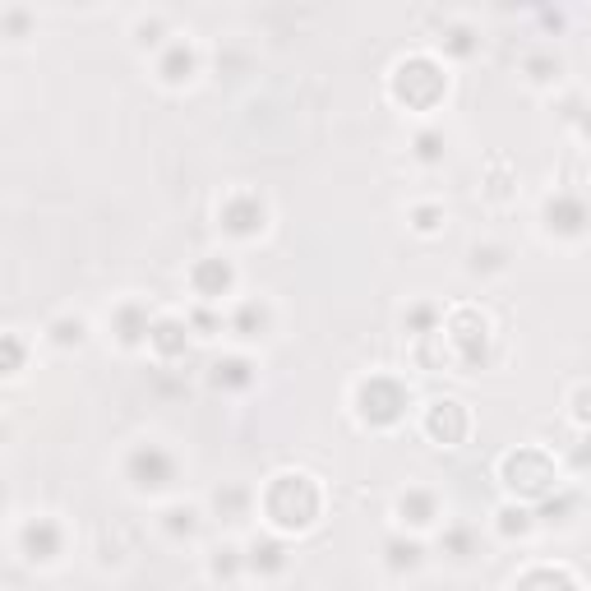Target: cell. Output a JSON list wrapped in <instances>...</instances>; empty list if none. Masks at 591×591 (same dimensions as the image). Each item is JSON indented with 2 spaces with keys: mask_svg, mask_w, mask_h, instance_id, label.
<instances>
[{
  "mask_svg": "<svg viewBox=\"0 0 591 591\" xmlns=\"http://www.w3.org/2000/svg\"><path fill=\"white\" fill-rule=\"evenodd\" d=\"M264 513L278 531L314 527V518H319V485L310 476H301V471H287V476H278V481L268 485Z\"/></svg>",
  "mask_w": 591,
  "mask_h": 591,
  "instance_id": "obj_1",
  "label": "cell"
},
{
  "mask_svg": "<svg viewBox=\"0 0 591 591\" xmlns=\"http://www.w3.org/2000/svg\"><path fill=\"white\" fill-rule=\"evenodd\" d=\"M504 476H508V485H513V495H522V499H550L559 490V471L541 448H518V453H508Z\"/></svg>",
  "mask_w": 591,
  "mask_h": 591,
  "instance_id": "obj_2",
  "label": "cell"
},
{
  "mask_svg": "<svg viewBox=\"0 0 591 591\" xmlns=\"http://www.w3.org/2000/svg\"><path fill=\"white\" fill-rule=\"evenodd\" d=\"M125 476H130V485L139 490V495H157V490H167V485L176 481V458H171L167 448L144 444V448H134L130 453Z\"/></svg>",
  "mask_w": 591,
  "mask_h": 591,
  "instance_id": "obj_3",
  "label": "cell"
},
{
  "mask_svg": "<svg viewBox=\"0 0 591 591\" xmlns=\"http://www.w3.org/2000/svg\"><path fill=\"white\" fill-rule=\"evenodd\" d=\"M356 402H361V416L370 425H393L407 411V388L393 384V379H365Z\"/></svg>",
  "mask_w": 591,
  "mask_h": 591,
  "instance_id": "obj_4",
  "label": "cell"
},
{
  "mask_svg": "<svg viewBox=\"0 0 591 591\" xmlns=\"http://www.w3.org/2000/svg\"><path fill=\"white\" fill-rule=\"evenodd\" d=\"M545 227L573 241V236H582L591 227V208L582 204L578 194H555V199H545Z\"/></svg>",
  "mask_w": 591,
  "mask_h": 591,
  "instance_id": "obj_5",
  "label": "cell"
},
{
  "mask_svg": "<svg viewBox=\"0 0 591 591\" xmlns=\"http://www.w3.org/2000/svg\"><path fill=\"white\" fill-rule=\"evenodd\" d=\"M61 545H65V536L51 518H33L19 531V550H24L28 564H51V559L61 555Z\"/></svg>",
  "mask_w": 591,
  "mask_h": 591,
  "instance_id": "obj_6",
  "label": "cell"
},
{
  "mask_svg": "<svg viewBox=\"0 0 591 591\" xmlns=\"http://www.w3.org/2000/svg\"><path fill=\"white\" fill-rule=\"evenodd\" d=\"M222 231H231V236H259L264 231V199L231 194L227 204H222Z\"/></svg>",
  "mask_w": 591,
  "mask_h": 591,
  "instance_id": "obj_7",
  "label": "cell"
},
{
  "mask_svg": "<svg viewBox=\"0 0 591 591\" xmlns=\"http://www.w3.org/2000/svg\"><path fill=\"white\" fill-rule=\"evenodd\" d=\"M245 568L259 573V578H278V573H287V545H282L278 536H259V541H250V550H245Z\"/></svg>",
  "mask_w": 591,
  "mask_h": 591,
  "instance_id": "obj_8",
  "label": "cell"
},
{
  "mask_svg": "<svg viewBox=\"0 0 591 591\" xmlns=\"http://www.w3.org/2000/svg\"><path fill=\"white\" fill-rule=\"evenodd\" d=\"M231 278H236V273H231L227 259H199V264H194V273H190L194 291H199L204 301H222V296L231 291Z\"/></svg>",
  "mask_w": 591,
  "mask_h": 591,
  "instance_id": "obj_9",
  "label": "cell"
},
{
  "mask_svg": "<svg viewBox=\"0 0 591 591\" xmlns=\"http://www.w3.org/2000/svg\"><path fill=\"white\" fill-rule=\"evenodd\" d=\"M148 347H153L162 361H176V356L190 347V324H181V319H157L153 333H148Z\"/></svg>",
  "mask_w": 591,
  "mask_h": 591,
  "instance_id": "obj_10",
  "label": "cell"
},
{
  "mask_svg": "<svg viewBox=\"0 0 591 591\" xmlns=\"http://www.w3.org/2000/svg\"><path fill=\"white\" fill-rule=\"evenodd\" d=\"M430 435L444 439V444H458V439L467 435V411H462V402H435V407H430Z\"/></svg>",
  "mask_w": 591,
  "mask_h": 591,
  "instance_id": "obj_11",
  "label": "cell"
},
{
  "mask_svg": "<svg viewBox=\"0 0 591 591\" xmlns=\"http://www.w3.org/2000/svg\"><path fill=\"white\" fill-rule=\"evenodd\" d=\"M148 333H153V319H148L144 305L125 301L121 310H116V338H121V347H139V342H148Z\"/></svg>",
  "mask_w": 591,
  "mask_h": 591,
  "instance_id": "obj_12",
  "label": "cell"
},
{
  "mask_svg": "<svg viewBox=\"0 0 591 591\" xmlns=\"http://www.w3.org/2000/svg\"><path fill=\"white\" fill-rule=\"evenodd\" d=\"M398 513H402V522L407 527H430V522L439 518V499L430 495V490H407V495L398 499Z\"/></svg>",
  "mask_w": 591,
  "mask_h": 591,
  "instance_id": "obj_13",
  "label": "cell"
},
{
  "mask_svg": "<svg viewBox=\"0 0 591 591\" xmlns=\"http://www.w3.org/2000/svg\"><path fill=\"white\" fill-rule=\"evenodd\" d=\"M194 51L185 47V42H171L167 56H162V65H157V74H162V84H190L194 79Z\"/></svg>",
  "mask_w": 591,
  "mask_h": 591,
  "instance_id": "obj_14",
  "label": "cell"
},
{
  "mask_svg": "<svg viewBox=\"0 0 591 591\" xmlns=\"http://www.w3.org/2000/svg\"><path fill=\"white\" fill-rule=\"evenodd\" d=\"M384 564H388V573H416L425 564V550L416 541H407V536H393L384 545Z\"/></svg>",
  "mask_w": 591,
  "mask_h": 591,
  "instance_id": "obj_15",
  "label": "cell"
},
{
  "mask_svg": "<svg viewBox=\"0 0 591 591\" xmlns=\"http://www.w3.org/2000/svg\"><path fill=\"white\" fill-rule=\"evenodd\" d=\"M213 388H250L254 384V365L245 361V356H227V361L213 365Z\"/></svg>",
  "mask_w": 591,
  "mask_h": 591,
  "instance_id": "obj_16",
  "label": "cell"
},
{
  "mask_svg": "<svg viewBox=\"0 0 591 591\" xmlns=\"http://www.w3.org/2000/svg\"><path fill=\"white\" fill-rule=\"evenodd\" d=\"M208 573H213V578L236 582L245 573V555L236 550V545H222V550H213V559H208Z\"/></svg>",
  "mask_w": 591,
  "mask_h": 591,
  "instance_id": "obj_17",
  "label": "cell"
},
{
  "mask_svg": "<svg viewBox=\"0 0 591 591\" xmlns=\"http://www.w3.org/2000/svg\"><path fill=\"white\" fill-rule=\"evenodd\" d=\"M162 527L171 531V536H176V541H190L194 531H199V508H190V504H176V508H167V513H162Z\"/></svg>",
  "mask_w": 591,
  "mask_h": 591,
  "instance_id": "obj_18",
  "label": "cell"
},
{
  "mask_svg": "<svg viewBox=\"0 0 591 591\" xmlns=\"http://www.w3.org/2000/svg\"><path fill=\"white\" fill-rule=\"evenodd\" d=\"M268 324V310L259 301H245L241 310H236V319H231V333H241V338H254V333H264Z\"/></svg>",
  "mask_w": 591,
  "mask_h": 591,
  "instance_id": "obj_19",
  "label": "cell"
},
{
  "mask_svg": "<svg viewBox=\"0 0 591 591\" xmlns=\"http://www.w3.org/2000/svg\"><path fill=\"white\" fill-rule=\"evenodd\" d=\"M448 157V139L439 130H421L416 134V162H425V167H435V162H444Z\"/></svg>",
  "mask_w": 591,
  "mask_h": 591,
  "instance_id": "obj_20",
  "label": "cell"
},
{
  "mask_svg": "<svg viewBox=\"0 0 591 591\" xmlns=\"http://www.w3.org/2000/svg\"><path fill=\"white\" fill-rule=\"evenodd\" d=\"M84 328H88V324L79 319V314H74V319L65 314V319H56V324L47 328V338L56 342V347H79V342H84Z\"/></svg>",
  "mask_w": 591,
  "mask_h": 591,
  "instance_id": "obj_21",
  "label": "cell"
},
{
  "mask_svg": "<svg viewBox=\"0 0 591 591\" xmlns=\"http://www.w3.org/2000/svg\"><path fill=\"white\" fill-rule=\"evenodd\" d=\"M444 550L453 559H471V555H476V531H471V527H453L444 536Z\"/></svg>",
  "mask_w": 591,
  "mask_h": 591,
  "instance_id": "obj_22",
  "label": "cell"
},
{
  "mask_svg": "<svg viewBox=\"0 0 591 591\" xmlns=\"http://www.w3.org/2000/svg\"><path fill=\"white\" fill-rule=\"evenodd\" d=\"M499 268H504V250H499V245H476V250H471V273H499Z\"/></svg>",
  "mask_w": 591,
  "mask_h": 591,
  "instance_id": "obj_23",
  "label": "cell"
},
{
  "mask_svg": "<svg viewBox=\"0 0 591 591\" xmlns=\"http://www.w3.org/2000/svg\"><path fill=\"white\" fill-rule=\"evenodd\" d=\"M407 324L416 328V338H430V333H439V314H435V305H416V310L407 314Z\"/></svg>",
  "mask_w": 591,
  "mask_h": 591,
  "instance_id": "obj_24",
  "label": "cell"
},
{
  "mask_svg": "<svg viewBox=\"0 0 591 591\" xmlns=\"http://www.w3.org/2000/svg\"><path fill=\"white\" fill-rule=\"evenodd\" d=\"M527 74H531V84H550V79H559V61H536V56H531Z\"/></svg>",
  "mask_w": 591,
  "mask_h": 591,
  "instance_id": "obj_25",
  "label": "cell"
},
{
  "mask_svg": "<svg viewBox=\"0 0 591 591\" xmlns=\"http://www.w3.org/2000/svg\"><path fill=\"white\" fill-rule=\"evenodd\" d=\"M411 218H416V231H435V227H439V218H444V213H439V208H416V213H411Z\"/></svg>",
  "mask_w": 591,
  "mask_h": 591,
  "instance_id": "obj_26",
  "label": "cell"
},
{
  "mask_svg": "<svg viewBox=\"0 0 591 591\" xmlns=\"http://www.w3.org/2000/svg\"><path fill=\"white\" fill-rule=\"evenodd\" d=\"M573 402H578V407H573V416L587 425L591 421V388H578V398H573Z\"/></svg>",
  "mask_w": 591,
  "mask_h": 591,
  "instance_id": "obj_27",
  "label": "cell"
},
{
  "mask_svg": "<svg viewBox=\"0 0 591 591\" xmlns=\"http://www.w3.org/2000/svg\"><path fill=\"white\" fill-rule=\"evenodd\" d=\"M573 467H591V444H582L578 453H573Z\"/></svg>",
  "mask_w": 591,
  "mask_h": 591,
  "instance_id": "obj_28",
  "label": "cell"
},
{
  "mask_svg": "<svg viewBox=\"0 0 591 591\" xmlns=\"http://www.w3.org/2000/svg\"><path fill=\"white\" fill-rule=\"evenodd\" d=\"M582 134L591 139V107H587V116H582Z\"/></svg>",
  "mask_w": 591,
  "mask_h": 591,
  "instance_id": "obj_29",
  "label": "cell"
}]
</instances>
